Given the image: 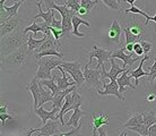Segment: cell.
I'll return each instance as SVG.
<instances>
[{
    "instance_id": "cell-1",
    "label": "cell",
    "mask_w": 156,
    "mask_h": 136,
    "mask_svg": "<svg viewBox=\"0 0 156 136\" xmlns=\"http://www.w3.org/2000/svg\"><path fill=\"white\" fill-rule=\"evenodd\" d=\"M31 54L27 43L23 44L17 50L1 58V70L5 73H18L27 66Z\"/></svg>"
},
{
    "instance_id": "cell-2",
    "label": "cell",
    "mask_w": 156,
    "mask_h": 136,
    "mask_svg": "<svg viewBox=\"0 0 156 136\" xmlns=\"http://www.w3.org/2000/svg\"><path fill=\"white\" fill-rule=\"evenodd\" d=\"M27 40L28 35L24 33V28L22 27L1 38V58L12 53V51L17 50L23 44H26Z\"/></svg>"
},
{
    "instance_id": "cell-3",
    "label": "cell",
    "mask_w": 156,
    "mask_h": 136,
    "mask_svg": "<svg viewBox=\"0 0 156 136\" xmlns=\"http://www.w3.org/2000/svg\"><path fill=\"white\" fill-rule=\"evenodd\" d=\"M122 27L126 35V44H129L140 41L141 35L145 33L146 26L139 20H135V17H128L123 20Z\"/></svg>"
},
{
    "instance_id": "cell-4",
    "label": "cell",
    "mask_w": 156,
    "mask_h": 136,
    "mask_svg": "<svg viewBox=\"0 0 156 136\" xmlns=\"http://www.w3.org/2000/svg\"><path fill=\"white\" fill-rule=\"evenodd\" d=\"M101 75L102 72L100 69H90V64L87 62L84 66V76H85V83L86 85L90 89H93L95 91H100L101 90Z\"/></svg>"
},
{
    "instance_id": "cell-5",
    "label": "cell",
    "mask_w": 156,
    "mask_h": 136,
    "mask_svg": "<svg viewBox=\"0 0 156 136\" xmlns=\"http://www.w3.org/2000/svg\"><path fill=\"white\" fill-rule=\"evenodd\" d=\"M79 102H83V99H82V97L79 95V93H78V89L74 90L71 93H69L65 97V102H63V105H62V108L60 110V112L58 113L59 121L62 124V126H65V124H66L65 120H63L65 115H66L69 110H71V109L74 108L75 105H77Z\"/></svg>"
},
{
    "instance_id": "cell-6",
    "label": "cell",
    "mask_w": 156,
    "mask_h": 136,
    "mask_svg": "<svg viewBox=\"0 0 156 136\" xmlns=\"http://www.w3.org/2000/svg\"><path fill=\"white\" fill-rule=\"evenodd\" d=\"M112 52L113 51H109L105 50V49H102V48H98V46H93L92 47V50L88 52V64H92V59L96 58L98 59V65H96V69H100V67H102L104 65V62L106 60L112 58Z\"/></svg>"
},
{
    "instance_id": "cell-7",
    "label": "cell",
    "mask_w": 156,
    "mask_h": 136,
    "mask_svg": "<svg viewBox=\"0 0 156 136\" xmlns=\"http://www.w3.org/2000/svg\"><path fill=\"white\" fill-rule=\"evenodd\" d=\"M110 62H111V69L109 72H106L104 65L102 66V75H101L102 82L104 81L105 78H110V81H117L119 75L122 74L123 72H126V70L128 69V68L126 69L123 67L119 66L117 62H115V58H111L110 59Z\"/></svg>"
},
{
    "instance_id": "cell-8",
    "label": "cell",
    "mask_w": 156,
    "mask_h": 136,
    "mask_svg": "<svg viewBox=\"0 0 156 136\" xmlns=\"http://www.w3.org/2000/svg\"><path fill=\"white\" fill-rule=\"evenodd\" d=\"M109 125V113H104V111H100L98 113L93 112L90 117V126H92V134L93 136L98 135V130L102 126Z\"/></svg>"
},
{
    "instance_id": "cell-9",
    "label": "cell",
    "mask_w": 156,
    "mask_h": 136,
    "mask_svg": "<svg viewBox=\"0 0 156 136\" xmlns=\"http://www.w3.org/2000/svg\"><path fill=\"white\" fill-rule=\"evenodd\" d=\"M98 93L100 97L114 95V97H117L119 100H125V97L120 93V89H119L118 81H111L110 83H103V90L98 91Z\"/></svg>"
},
{
    "instance_id": "cell-10",
    "label": "cell",
    "mask_w": 156,
    "mask_h": 136,
    "mask_svg": "<svg viewBox=\"0 0 156 136\" xmlns=\"http://www.w3.org/2000/svg\"><path fill=\"white\" fill-rule=\"evenodd\" d=\"M22 23H23V20L16 15L14 17H12L10 20H8L7 22L0 24V35H1V38H4L9 33L16 31L17 28H20Z\"/></svg>"
},
{
    "instance_id": "cell-11",
    "label": "cell",
    "mask_w": 156,
    "mask_h": 136,
    "mask_svg": "<svg viewBox=\"0 0 156 136\" xmlns=\"http://www.w3.org/2000/svg\"><path fill=\"white\" fill-rule=\"evenodd\" d=\"M140 56H137V58H133L131 57V53L130 52H126V47L123 48H119L117 50H114L112 52V58H117V59H121L123 61V68L127 69V67H131L135 64V62L139 59Z\"/></svg>"
},
{
    "instance_id": "cell-12",
    "label": "cell",
    "mask_w": 156,
    "mask_h": 136,
    "mask_svg": "<svg viewBox=\"0 0 156 136\" xmlns=\"http://www.w3.org/2000/svg\"><path fill=\"white\" fill-rule=\"evenodd\" d=\"M62 124H59L58 120H48L47 124H44L40 128L39 136H52L55 134H60L62 132Z\"/></svg>"
},
{
    "instance_id": "cell-13",
    "label": "cell",
    "mask_w": 156,
    "mask_h": 136,
    "mask_svg": "<svg viewBox=\"0 0 156 136\" xmlns=\"http://www.w3.org/2000/svg\"><path fill=\"white\" fill-rule=\"evenodd\" d=\"M41 5H42V1L37 2V10H39V13H37V15H35L34 17L30 18V20H37V18H42V20H44V23L42 24L43 27L51 26L52 20L55 18V9H48V12H43Z\"/></svg>"
},
{
    "instance_id": "cell-14",
    "label": "cell",
    "mask_w": 156,
    "mask_h": 136,
    "mask_svg": "<svg viewBox=\"0 0 156 136\" xmlns=\"http://www.w3.org/2000/svg\"><path fill=\"white\" fill-rule=\"evenodd\" d=\"M45 6H47V9H55L57 12H59L60 16H61V20H65V18H71L74 15H76V12L69 9L68 7H66L65 5H55V2L53 0H45Z\"/></svg>"
},
{
    "instance_id": "cell-15",
    "label": "cell",
    "mask_w": 156,
    "mask_h": 136,
    "mask_svg": "<svg viewBox=\"0 0 156 136\" xmlns=\"http://www.w3.org/2000/svg\"><path fill=\"white\" fill-rule=\"evenodd\" d=\"M25 90H28L31 91L32 97H33V101H34V105H33V109L35 111L36 109L39 108V103H40V97H41V90H40L39 85V79L36 76L32 78V81L30 82V84L27 86H24Z\"/></svg>"
},
{
    "instance_id": "cell-16",
    "label": "cell",
    "mask_w": 156,
    "mask_h": 136,
    "mask_svg": "<svg viewBox=\"0 0 156 136\" xmlns=\"http://www.w3.org/2000/svg\"><path fill=\"white\" fill-rule=\"evenodd\" d=\"M82 103L83 102H79V103H77V105H74V108H73L74 113H73V116L69 118V120L66 121V124H65L66 127H78V126L80 125V123H79L80 118H82L83 116L87 115L86 111H83L82 109H80Z\"/></svg>"
},
{
    "instance_id": "cell-17",
    "label": "cell",
    "mask_w": 156,
    "mask_h": 136,
    "mask_svg": "<svg viewBox=\"0 0 156 136\" xmlns=\"http://www.w3.org/2000/svg\"><path fill=\"white\" fill-rule=\"evenodd\" d=\"M120 35H121V25L117 18L112 20V24L110 26V30L108 32V40L112 44H119L120 43Z\"/></svg>"
},
{
    "instance_id": "cell-18",
    "label": "cell",
    "mask_w": 156,
    "mask_h": 136,
    "mask_svg": "<svg viewBox=\"0 0 156 136\" xmlns=\"http://www.w3.org/2000/svg\"><path fill=\"white\" fill-rule=\"evenodd\" d=\"M77 85H74L71 86V87H69V89L67 90H63V91H60L59 93H57L55 95H53V100H52V109H57V110H61V108H62V102L63 100H65V97L68 95L69 93H71L74 90H77Z\"/></svg>"
},
{
    "instance_id": "cell-19",
    "label": "cell",
    "mask_w": 156,
    "mask_h": 136,
    "mask_svg": "<svg viewBox=\"0 0 156 136\" xmlns=\"http://www.w3.org/2000/svg\"><path fill=\"white\" fill-rule=\"evenodd\" d=\"M34 112L41 118L42 124L44 125V124H47L48 120H59L58 113L60 112V111L57 110V109H52L51 111H48L45 109H43L42 107H40V108L36 109Z\"/></svg>"
},
{
    "instance_id": "cell-20",
    "label": "cell",
    "mask_w": 156,
    "mask_h": 136,
    "mask_svg": "<svg viewBox=\"0 0 156 136\" xmlns=\"http://www.w3.org/2000/svg\"><path fill=\"white\" fill-rule=\"evenodd\" d=\"M131 70H130V68H128V69L126 70V72H123L122 74H121L120 77H118V84H119V89H120V93L122 94L123 92H125L126 87H130V89L133 90H136L137 86L136 85H133L131 84V76L130 75H128V73H130Z\"/></svg>"
},
{
    "instance_id": "cell-21",
    "label": "cell",
    "mask_w": 156,
    "mask_h": 136,
    "mask_svg": "<svg viewBox=\"0 0 156 136\" xmlns=\"http://www.w3.org/2000/svg\"><path fill=\"white\" fill-rule=\"evenodd\" d=\"M60 48H61V43L58 42V41L55 39L53 35H50V36H47V39L42 43V46H41L39 49H36V50L34 51V54L39 53V52H42V51H45V50H52V49L59 50Z\"/></svg>"
},
{
    "instance_id": "cell-22",
    "label": "cell",
    "mask_w": 156,
    "mask_h": 136,
    "mask_svg": "<svg viewBox=\"0 0 156 136\" xmlns=\"http://www.w3.org/2000/svg\"><path fill=\"white\" fill-rule=\"evenodd\" d=\"M144 123V117H143V111H136L133 110L130 112L128 120L126 121L125 124L121 126V128H128L131 126H137V125H140Z\"/></svg>"
},
{
    "instance_id": "cell-23",
    "label": "cell",
    "mask_w": 156,
    "mask_h": 136,
    "mask_svg": "<svg viewBox=\"0 0 156 136\" xmlns=\"http://www.w3.org/2000/svg\"><path fill=\"white\" fill-rule=\"evenodd\" d=\"M58 69L60 70V73H61V77H59V76H57V75H55V76L57 84H58L60 91H63V90H67V89H69V87H71V86L76 85V83H75V82H69V81H68V78H67V76H66L67 72L63 69L62 67L59 66Z\"/></svg>"
},
{
    "instance_id": "cell-24",
    "label": "cell",
    "mask_w": 156,
    "mask_h": 136,
    "mask_svg": "<svg viewBox=\"0 0 156 136\" xmlns=\"http://www.w3.org/2000/svg\"><path fill=\"white\" fill-rule=\"evenodd\" d=\"M148 59H149V56H145L144 58L139 61V66L137 67L135 70H131V72H130V76L136 79V86H138V84H139V77L149 76V73H147V72H145V70L143 69V65H144Z\"/></svg>"
},
{
    "instance_id": "cell-25",
    "label": "cell",
    "mask_w": 156,
    "mask_h": 136,
    "mask_svg": "<svg viewBox=\"0 0 156 136\" xmlns=\"http://www.w3.org/2000/svg\"><path fill=\"white\" fill-rule=\"evenodd\" d=\"M71 22H73V36H78V38H84L85 34L84 33H80L78 31V28L80 25H85L86 27H90V24L87 22V20H83V18H79L78 16L74 15L73 18H71Z\"/></svg>"
},
{
    "instance_id": "cell-26",
    "label": "cell",
    "mask_w": 156,
    "mask_h": 136,
    "mask_svg": "<svg viewBox=\"0 0 156 136\" xmlns=\"http://www.w3.org/2000/svg\"><path fill=\"white\" fill-rule=\"evenodd\" d=\"M39 64H42V65L47 66L48 68H50L52 70L55 68H58L62 64V61H61V58H59V57L48 56V57H43V58L39 59Z\"/></svg>"
},
{
    "instance_id": "cell-27",
    "label": "cell",
    "mask_w": 156,
    "mask_h": 136,
    "mask_svg": "<svg viewBox=\"0 0 156 136\" xmlns=\"http://www.w3.org/2000/svg\"><path fill=\"white\" fill-rule=\"evenodd\" d=\"M39 84L43 86H47V89H50L51 92L53 93V95H55L57 93L60 92V89H59L58 84H57V79H55V75L52 76L51 79H40Z\"/></svg>"
},
{
    "instance_id": "cell-28",
    "label": "cell",
    "mask_w": 156,
    "mask_h": 136,
    "mask_svg": "<svg viewBox=\"0 0 156 136\" xmlns=\"http://www.w3.org/2000/svg\"><path fill=\"white\" fill-rule=\"evenodd\" d=\"M48 35H44L42 39H35L33 35H28V40H27V46H28V50L31 53H34V51L36 49H39L41 46H42V43L45 41Z\"/></svg>"
},
{
    "instance_id": "cell-29",
    "label": "cell",
    "mask_w": 156,
    "mask_h": 136,
    "mask_svg": "<svg viewBox=\"0 0 156 136\" xmlns=\"http://www.w3.org/2000/svg\"><path fill=\"white\" fill-rule=\"evenodd\" d=\"M35 76L40 81V79H51L53 75L51 74L50 68H48L47 66H44L42 64H39V69L36 72Z\"/></svg>"
},
{
    "instance_id": "cell-30",
    "label": "cell",
    "mask_w": 156,
    "mask_h": 136,
    "mask_svg": "<svg viewBox=\"0 0 156 136\" xmlns=\"http://www.w3.org/2000/svg\"><path fill=\"white\" fill-rule=\"evenodd\" d=\"M40 90H41V97H40L39 108L40 107H42L45 102H49V101H52V100H53V93L51 92L50 89L44 90L43 89V85H40Z\"/></svg>"
},
{
    "instance_id": "cell-31",
    "label": "cell",
    "mask_w": 156,
    "mask_h": 136,
    "mask_svg": "<svg viewBox=\"0 0 156 136\" xmlns=\"http://www.w3.org/2000/svg\"><path fill=\"white\" fill-rule=\"evenodd\" d=\"M60 66L62 67L67 73H69V74H70L71 72L82 69V64H80L79 61H70V62L69 61H62V64H61Z\"/></svg>"
},
{
    "instance_id": "cell-32",
    "label": "cell",
    "mask_w": 156,
    "mask_h": 136,
    "mask_svg": "<svg viewBox=\"0 0 156 136\" xmlns=\"http://www.w3.org/2000/svg\"><path fill=\"white\" fill-rule=\"evenodd\" d=\"M70 76L74 78V82L76 83L77 87L82 85L83 83H85V76H84V72L82 69L75 70V72H71Z\"/></svg>"
},
{
    "instance_id": "cell-33",
    "label": "cell",
    "mask_w": 156,
    "mask_h": 136,
    "mask_svg": "<svg viewBox=\"0 0 156 136\" xmlns=\"http://www.w3.org/2000/svg\"><path fill=\"white\" fill-rule=\"evenodd\" d=\"M144 117V124L151 127L152 125L156 124V115L154 111H143Z\"/></svg>"
},
{
    "instance_id": "cell-34",
    "label": "cell",
    "mask_w": 156,
    "mask_h": 136,
    "mask_svg": "<svg viewBox=\"0 0 156 136\" xmlns=\"http://www.w3.org/2000/svg\"><path fill=\"white\" fill-rule=\"evenodd\" d=\"M128 129L130 130H133V132H136L138 133L139 135L141 136H148V130H149V127L147 125H145L144 123L140 125H137V126H131V127H128Z\"/></svg>"
},
{
    "instance_id": "cell-35",
    "label": "cell",
    "mask_w": 156,
    "mask_h": 136,
    "mask_svg": "<svg viewBox=\"0 0 156 136\" xmlns=\"http://www.w3.org/2000/svg\"><path fill=\"white\" fill-rule=\"evenodd\" d=\"M48 56H55V57H59V58L63 57V54L61 52H59V50L52 49V50H45L42 51V52H39V53H35V58L39 60V59L43 58V57H48Z\"/></svg>"
},
{
    "instance_id": "cell-36",
    "label": "cell",
    "mask_w": 156,
    "mask_h": 136,
    "mask_svg": "<svg viewBox=\"0 0 156 136\" xmlns=\"http://www.w3.org/2000/svg\"><path fill=\"white\" fill-rule=\"evenodd\" d=\"M23 5V2L22 1H16L15 4L12 5V7H7V6H2V7L6 9V12L8 13V15H9V17L12 18V17H14V16L17 15V13H18V9H20V7Z\"/></svg>"
},
{
    "instance_id": "cell-37",
    "label": "cell",
    "mask_w": 156,
    "mask_h": 136,
    "mask_svg": "<svg viewBox=\"0 0 156 136\" xmlns=\"http://www.w3.org/2000/svg\"><path fill=\"white\" fill-rule=\"evenodd\" d=\"M100 0H80V5L83 8L87 9V12L90 13L96 5L98 4Z\"/></svg>"
},
{
    "instance_id": "cell-38",
    "label": "cell",
    "mask_w": 156,
    "mask_h": 136,
    "mask_svg": "<svg viewBox=\"0 0 156 136\" xmlns=\"http://www.w3.org/2000/svg\"><path fill=\"white\" fill-rule=\"evenodd\" d=\"M65 6L68 7L69 9H71V10L76 12V13L79 12V9L82 8V5H80V2H79L78 0H67Z\"/></svg>"
},
{
    "instance_id": "cell-39",
    "label": "cell",
    "mask_w": 156,
    "mask_h": 136,
    "mask_svg": "<svg viewBox=\"0 0 156 136\" xmlns=\"http://www.w3.org/2000/svg\"><path fill=\"white\" fill-rule=\"evenodd\" d=\"M103 4L110 9H114V10H120V0H102Z\"/></svg>"
},
{
    "instance_id": "cell-40",
    "label": "cell",
    "mask_w": 156,
    "mask_h": 136,
    "mask_svg": "<svg viewBox=\"0 0 156 136\" xmlns=\"http://www.w3.org/2000/svg\"><path fill=\"white\" fill-rule=\"evenodd\" d=\"M126 14H129V13H133V14H139V15H141V16H144V17H146V22L151 18V16L149 15H147L145 12H143L140 8H137V7H135V6H131L130 8H128V9H126Z\"/></svg>"
},
{
    "instance_id": "cell-41",
    "label": "cell",
    "mask_w": 156,
    "mask_h": 136,
    "mask_svg": "<svg viewBox=\"0 0 156 136\" xmlns=\"http://www.w3.org/2000/svg\"><path fill=\"white\" fill-rule=\"evenodd\" d=\"M156 79V57L154 60V64L149 67V76H148V82L153 83Z\"/></svg>"
},
{
    "instance_id": "cell-42",
    "label": "cell",
    "mask_w": 156,
    "mask_h": 136,
    "mask_svg": "<svg viewBox=\"0 0 156 136\" xmlns=\"http://www.w3.org/2000/svg\"><path fill=\"white\" fill-rule=\"evenodd\" d=\"M140 44L143 49H144L145 54L149 53L153 50V43L151 41H146V40H140Z\"/></svg>"
},
{
    "instance_id": "cell-43",
    "label": "cell",
    "mask_w": 156,
    "mask_h": 136,
    "mask_svg": "<svg viewBox=\"0 0 156 136\" xmlns=\"http://www.w3.org/2000/svg\"><path fill=\"white\" fill-rule=\"evenodd\" d=\"M50 31L52 33V35L55 36V39L59 42V40L62 38V30H58V28H55V27L50 26Z\"/></svg>"
},
{
    "instance_id": "cell-44",
    "label": "cell",
    "mask_w": 156,
    "mask_h": 136,
    "mask_svg": "<svg viewBox=\"0 0 156 136\" xmlns=\"http://www.w3.org/2000/svg\"><path fill=\"white\" fill-rule=\"evenodd\" d=\"M133 52L137 53V56H143L145 53L144 52V49L141 47L140 42H136L135 43V47H133Z\"/></svg>"
},
{
    "instance_id": "cell-45",
    "label": "cell",
    "mask_w": 156,
    "mask_h": 136,
    "mask_svg": "<svg viewBox=\"0 0 156 136\" xmlns=\"http://www.w3.org/2000/svg\"><path fill=\"white\" fill-rule=\"evenodd\" d=\"M14 117L10 116L9 113H0V120H1V125H2V127L6 126V120H10L12 119Z\"/></svg>"
},
{
    "instance_id": "cell-46",
    "label": "cell",
    "mask_w": 156,
    "mask_h": 136,
    "mask_svg": "<svg viewBox=\"0 0 156 136\" xmlns=\"http://www.w3.org/2000/svg\"><path fill=\"white\" fill-rule=\"evenodd\" d=\"M51 26L58 28V30H62V20H58V18H53Z\"/></svg>"
},
{
    "instance_id": "cell-47",
    "label": "cell",
    "mask_w": 156,
    "mask_h": 136,
    "mask_svg": "<svg viewBox=\"0 0 156 136\" xmlns=\"http://www.w3.org/2000/svg\"><path fill=\"white\" fill-rule=\"evenodd\" d=\"M146 100H147L148 102H155L156 101V92L147 94V95H146Z\"/></svg>"
},
{
    "instance_id": "cell-48",
    "label": "cell",
    "mask_w": 156,
    "mask_h": 136,
    "mask_svg": "<svg viewBox=\"0 0 156 136\" xmlns=\"http://www.w3.org/2000/svg\"><path fill=\"white\" fill-rule=\"evenodd\" d=\"M148 136H156V124L152 125V126L149 127Z\"/></svg>"
},
{
    "instance_id": "cell-49",
    "label": "cell",
    "mask_w": 156,
    "mask_h": 136,
    "mask_svg": "<svg viewBox=\"0 0 156 136\" xmlns=\"http://www.w3.org/2000/svg\"><path fill=\"white\" fill-rule=\"evenodd\" d=\"M133 47H135V43H129V44H126V51H128V52H130V53H133Z\"/></svg>"
},
{
    "instance_id": "cell-50",
    "label": "cell",
    "mask_w": 156,
    "mask_h": 136,
    "mask_svg": "<svg viewBox=\"0 0 156 136\" xmlns=\"http://www.w3.org/2000/svg\"><path fill=\"white\" fill-rule=\"evenodd\" d=\"M7 109H8V105L7 102H5V105L2 107H0V113H7Z\"/></svg>"
},
{
    "instance_id": "cell-51",
    "label": "cell",
    "mask_w": 156,
    "mask_h": 136,
    "mask_svg": "<svg viewBox=\"0 0 156 136\" xmlns=\"http://www.w3.org/2000/svg\"><path fill=\"white\" fill-rule=\"evenodd\" d=\"M78 14H80V15H86V14H88V12H87V9H85V8L82 7L80 9H79Z\"/></svg>"
},
{
    "instance_id": "cell-52",
    "label": "cell",
    "mask_w": 156,
    "mask_h": 136,
    "mask_svg": "<svg viewBox=\"0 0 156 136\" xmlns=\"http://www.w3.org/2000/svg\"><path fill=\"white\" fill-rule=\"evenodd\" d=\"M149 20H153V22H155V23H156V14H155V16H153V17H152V16H151V18H149V20H147V22H145V26H147V25H148V22H149Z\"/></svg>"
},
{
    "instance_id": "cell-53",
    "label": "cell",
    "mask_w": 156,
    "mask_h": 136,
    "mask_svg": "<svg viewBox=\"0 0 156 136\" xmlns=\"http://www.w3.org/2000/svg\"><path fill=\"white\" fill-rule=\"evenodd\" d=\"M126 2H128V4H130L131 6H133V4H135V1H138V0H125Z\"/></svg>"
},
{
    "instance_id": "cell-54",
    "label": "cell",
    "mask_w": 156,
    "mask_h": 136,
    "mask_svg": "<svg viewBox=\"0 0 156 136\" xmlns=\"http://www.w3.org/2000/svg\"><path fill=\"white\" fill-rule=\"evenodd\" d=\"M59 136H68V134H67V132H61L59 134Z\"/></svg>"
},
{
    "instance_id": "cell-55",
    "label": "cell",
    "mask_w": 156,
    "mask_h": 136,
    "mask_svg": "<svg viewBox=\"0 0 156 136\" xmlns=\"http://www.w3.org/2000/svg\"><path fill=\"white\" fill-rule=\"evenodd\" d=\"M5 1H6V0H0V7L5 6Z\"/></svg>"
},
{
    "instance_id": "cell-56",
    "label": "cell",
    "mask_w": 156,
    "mask_h": 136,
    "mask_svg": "<svg viewBox=\"0 0 156 136\" xmlns=\"http://www.w3.org/2000/svg\"><path fill=\"white\" fill-rule=\"evenodd\" d=\"M14 1H15V2H16V1H22V2H23V4H24V2L26 1V0H14Z\"/></svg>"
},
{
    "instance_id": "cell-57",
    "label": "cell",
    "mask_w": 156,
    "mask_h": 136,
    "mask_svg": "<svg viewBox=\"0 0 156 136\" xmlns=\"http://www.w3.org/2000/svg\"><path fill=\"white\" fill-rule=\"evenodd\" d=\"M34 136H39V135H34Z\"/></svg>"
},
{
    "instance_id": "cell-58",
    "label": "cell",
    "mask_w": 156,
    "mask_h": 136,
    "mask_svg": "<svg viewBox=\"0 0 156 136\" xmlns=\"http://www.w3.org/2000/svg\"><path fill=\"white\" fill-rule=\"evenodd\" d=\"M126 136H127V134H126Z\"/></svg>"
},
{
    "instance_id": "cell-59",
    "label": "cell",
    "mask_w": 156,
    "mask_h": 136,
    "mask_svg": "<svg viewBox=\"0 0 156 136\" xmlns=\"http://www.w3.org/2000/svg\"><path fill=\"white\" fill-rule=\"evenodd\" d=\"M140 136H141V135H140Z\"/></svg>"
}]
</instances>
